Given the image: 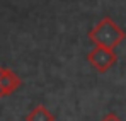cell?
<instances>
[{
    "instance_id": "obj_2",
    "label": "cell",
    "mask_w": 126,
    "mask_h": 121,
    "mask_svg": "<svg viewBox=\"0 0 126 121\" xmlns=\"http://www.w3.org/2000/svg\"><path fill=\"white\" fill-rule=\"evenodd\" d=\"M87 61L92 65V68H95L99 73H106L111 67L116 65L118 55L114 50L104 48V46H94L89 53H87Z\"/></svg>"
},
{
    "instance_id": "obj_1",
    "label": "cell",
    "mask_w": 126,
    "mask_h": 121,
    "mask_svg": "<svg viewBox=\"0 0 126 121\" xmlns=\"http://www.w3.org/2000/svg\"><path fill=\"white\" fill-rule=\"evenodd\" d=\"M126 38V33L111 19V17H102L90 31H89V39L94 46H104L114 50L119 46Z\"/></svg>"
},
{
    "instance_id": "obj_5",
    "label": "cell",
    "mask_w": 126,
    "mask_h": 121,
    "mask_svg": "<svg viewBox=\"0 0 126 121\" xmlns=\"http://www.w3.org/2000/svg\"><path fill=\"white\" fill-rule=\"evenodd\" d=\"M101 121H123V120H121L118 114H114V113H109V114H106V116H104V118H102Z\"/></svg>"
},
{
    "instance_id": "obj_4",
    "label": "cell",
    "mask_w": 126,
    "mask_h": 121,
    "mask_svg": "<svg viewBox=\"0 0 126 121\" xmlns=\"http://www.w3.org/2000/svg\"><path fill=\"white\" fill-rule=\"evenodd\" d=\"M26 121H55V114L46 106L39 104L26 116Z\"/></svg>"
},
{
    "instance_id": "obj_3",
    "label": "cell",
    "mask_w": 126,
    "mask_h": 121,
    "mask_svg": "<svg viewBox=\"0 0 126 121\" xmlns=\"http://www.w3.org/2000/svg\"><path fill=\"white\" fill-rule=\"evenodd\" d=\"M21 77L16 72H12L10 68L0 67V97H7L14 94L21 87Z\"/></svg>"
}]
</instances>
